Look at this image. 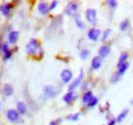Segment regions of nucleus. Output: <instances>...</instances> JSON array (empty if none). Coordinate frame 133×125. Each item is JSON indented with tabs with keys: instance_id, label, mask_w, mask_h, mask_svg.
<instances>
[{
	"instance_id": "nucleus-1",
	"label": "nucleus",
	"mask_w": 133,
	"mask_h": 125,
	"mask_svg": "<svg viewBox=\"0 0 133 125\" xmlns=\"http://www.w3.org/2000/svg\"><path fill=\"white\" fill-rule=\"evenodd\" d=\"M26 51L31 57H38V55L42 57L43 55V50H42L41 44L35 38H31L29 40V42L26 45Z\"/></svg>"
},
{
	"instance_id": "nucleus-2",
	"label": "nucleus",
	"mask_w": 133,
	"mask_h": 125,
	"mask_svg": "<svg viewBox=\"0 0 133 125\" xmlns=\"http://www.w3.org/2000/svg\"><path fill=\"white\" fill-rule=\"evenodd\" d=\"M83 79H84V72H83V70L81 69V70H80V74L78 75V77L73 79V81L69 84L68 91H75L78 87L81 86V84H82V82H83Z\"/></svg>"
},
{
	"instance_id": "nucleus-3",
	"label": "nucleus",
	"mask_w": 133,
	"mask_h": 125,
	"mask_svg": "<svg viewBox=\"0 0 133 125\" xmlns=\"http://www.w3.org/2000/svg\"><path fill=\"white\" fill-rule=\"evenodd\" d=\"M85 18L88 24L92 25L93 27L97 23V11L94 8H88L85 11Z\"/></svg>"
},
{
	"instance_id": "nucleus-4",
	"label": "nucleus",
	"mask_w": 133,
	"mask_h": 125,
	"mask_svg": "<svg viewBox=\"0 0 133 125\" xmlns=\"http://www.w3.org/2000/svg\"><path fill=\"white\" fill-rule=\"evenodd\" d=\"M78 9H79V4L77 2H74V1H71L68 3L66 9H65V14L69 16H78Z\"/></svg>"
},
{
	"instance_id": "nucleus-5",
	"label": "nucleus",
	"mask_w": 133,
	"mask_h": 125,
	"mask_svg": "<svg viewBox=\"0 0 133 125\" xmlns=\"http://www.w3.org/2000/svg\"><path fill=\"white\" fill-rule=\"evenodd\" d=\"M59 93V90L53 85H46L43 88V95L46 98H54Z\"/></svg>"
},
{
	"instance_id": "nucleus-6",
	"label": "nucleus",
	"mask_w": 133,
	"mask_h": 125,
	"mask_svg": "<svg viewBox=\"0 0 133 125\" xmlns=\"http://www.w3.org/2000/svg\"><path fill=\"white\" fill-rule=\"evenodd\" d=\"M101 34H102V32H101L100 29L96 28V27H92V28H90V29L87 31V38H88L90 41L97 42V41L99 40Z\"/></svg>"
},
{
	"instance_id": "nucleus-7",
	"label": "nucleus",
	"mask_w": 133,
	"mask_h": 125,
	"mask_svg": "<svg viewBox=\"0 0 133 125\" xmlns=\"http://www.w3.org/2000/svg\"><path fill=\"white\" fill-rule=\"evenodd\" d=\"M61 80L65 84H70L73 81V72L70 69H64L61 72Z\"/></svg>"
},
{
	"instance_id": "nucleus-8",
	"label": "nucleus",
	"mask_w": 133,
	"mask_h": 125,
	"mask_svg": "<svg viewBox=\"0 0 133 125\" xmlns=\"http://www.w3.org/2000/svg\"><path fill=\"white\" fill-rule=\"evenodd\" d=\"M21 115H19V113L17 111V109H9L7 111V113H6V117H7V119L10 121V122H12V123H17V122H19V120H21V117H19Z\"/></svg>"
},
{
	"instance_id": "nucleus-9",
	"label": "nucleus",
	"mask_w": 133,
	"mask_h": 125,
	"mask_svg": "<svg viewBox=\"0 0 133 125\" xmlns=\"http://www.w3.org/2000/svg\"><path fill=\"white\" fill-rule=\"evenodd\" d=\"M111 50H112L111 45L108 44V43H104V44H102V45L98 48L97 55H99L101 59H105V58H108V57L110 55Z\"/></svg>"
},
{
	"instance_id": "nucleus-10",
	"label": "nucleus",
	"mask_w": 133,
	"mask_h": 125,
	"mask_svg": "<svg viewBox=\"0 0 133 125\" xmlns=\"http://www.w3.org/2000/svg\"><path fill=\"white\" fill-rule=\"evenodd\" d=\"M78 93L76 91H68L66 93L64 94L63 96V101L66 103V104H73L74 102H76L78 99Z\"/></svg>"
},
{
	"instance_id": "nucleus-11",
	"label": "nucleus",
	"mask_w": 133,
	"mask_h": 125,
	"mask_svg": "<svg viewBox=\"0 0 133 125\" xmlns=\"http://www.w3.org/2000/svg\"><path fill=\"white\" fill-rule=\"evenodd\" d=\"M37 10L41 16H47L50 12L49 10V4L45 1H41L37 5Z\"/></svg>"
},
{
	"instance_id": "nucleus-12",
	"label": "nucleus",
	"mask_w": 133,
	"mask_h": 125,
	"mask_svg": "<svg viewBox=\"0 0 133 125\" xmlns=\"http://www.w3.org/2000/svg\"><path fill=\"white\" fill-rule=\"evenodd\" d=\"M12 8H14L12 3H3L2 5H0V14L5 17H8L11 14Z\"/></svg>"
},
{
	"instance_id": "nucleus-13",
	"label": "nucleus",
	"mask_w": 133,
	"mask_h": 125,
	"mask_svg": "<svg viewBox=\"0 0 133 125\" xmlns=\"http://www.w3.org/2000/svg\"><path fill=\"white\" fill-rule=\"evenodd\" d=\"M102 63H103V59H101L99 55H95L92 58L91 60V69L93 71H97L99 70L102 66Z\"/></svg>"
},
{
	"instance_id": "nucleus-14",
	"label": "nucleus",
	"mask_w": 133,
	"mask_h": 125,
	"mask_svg": "<svg viewBox=\"0 0 133 125\" xmlns=\"http://www.w3.org/2000/svg\"><path fill=\"white\" fill-rule=\"evenodd\" d=\"M2 53H3L2 55H3V60L4 61H8V60L11 59V57H12V50L9 48L7 43H4L2 45Z\"/></svg>"
},
{
	"instance_id": "nucleus-15",
	"label": "nucleus",
	"mask_w": 133,
	"mask_h": 125,
	"mask_svg": "<svg viewBox=\"0 0 133 125\" xmlns=\"http://www.w3.org/2000/svg\"><path fill=\"white\" fill-rule=\"evenodd\" d=\"M129 67H130V64L129 62H126L124 63V64H121V65H117V73L120 75V76H124L125 74H126V72L128 71V69H129Z\"/></svg>"
},
{
	"instance_id": "nucleus-16",
	"label": "nucleus",
	"mask_w": 133,
	"mask_h": 125,
	"mask_svg": "<svg viewBox=\"0 0 133 125\" xmlns=\"http://www.w3.org/2000/svg\"><path fill=\"white\" fill-rule=\"evenodd\" d=\"M129 112H130V110L129 109H123L120 113H119V115L116 117V120H117V123H122L127 117H128V115H129Z\"/></svg>"
},
{
	"instance_id": "nucleus-17",
	"label": "nucleus",
	"mask_w": 133,
	"mask_h": 125,
	"mask_svg": "<svg viewBox=\"0 0 133 125\" xmlns=\"http://www.w3.org/2000/svg\"><path fill=\"white\" fill-rule=\"evenodd\" d=\"M119 30L121 32H127L130 30V21L128 18H124L119 24Z\"/></svg>"
},
{
	"instance_id": "nucleus-18",
	"label": "nucleus",
	"mask_w": 133,
	"mask_h": 125,
	"mask_svg": "<svg viewBox=\"0 0 133 125\" xmlns=\"http://www.w3.org/2000/svg\"><path fill=\"white\" fill-rule=\"evenodd\" d=\"M19 33L17 31H10L8 34V43L10 44H16L18 40Z\"/></svg>"
},
{
	"instance_id": "nucleus-19",
	"label": "nucleus",
	"mask_w": 133,
	"mask_h": 125,
	"mask_svg": "<svg viewBox=\"0 0 133 125\" xmlns=\"http://www.w3.org/2000/svg\"><path fill=\"white\" fill-rule=\"evenodd\" d=\"M2 91H3V94H4V95H6V96H11V95L14 94V92H15V89H14V86H12L11 84L6 83V84L3 85Z\"/></svg>"
},
{
	"instance_id": "nucleus-20",
	"label": "nucleus",
	"mask_w": 133,
	"mask_h": 125,
	"mask_svg": "<svg viewBox=\"0 0 133 125\" xmlns=\"http://www.w3.org/2000/svg\"><path fill=\"white\" fill-rule=\"evenodd\" d=\"M17 111L19 113V115H26L27 114V105L25 102H17Z\"/></svg>"
},
{
	"instance_id": "nucleus-21",
	"label": "nucleus",
	"mask_w": 133,
	"mask_h": 125,
	"mask_svg": "<svg viewBox=\"0 0 133 125\" xmlns=\"http://www.w3.org/2000/svg\"><path fill=\"white\" fill-rule=\"evenodd\" d=\"M128 59H129V52L124 50L120 53L119 55V59H118V63L117 65H121V64H124V63L128 62Z\"/></svg>"
},
{
	"instance_id": "nucleus-22",
	"label": "nucleus",
	"mask_w": 133,
	"mask_h": 125,
	"mask_svg": "<svg viewBox=\"0 0 133 125\" xmlns=\"http://www.w3.org/2000/svg\"><path fill=\"white\" fill-rule=\"evenodd\" d=\"M94 95H93V92L91 91V90H87L86 92H84L83 95H82V104H83L84 106H86L88 103H89V101L93 97Z\"/></svg>"
},
{
	"instance_id": "nucleus-23",
	"label": "nucleus",
	"mask_w": 133,
	"mask_h": 125,
	"mask_svg": "<svg viewBox=\"0 0 133 125\" xmlns=\"http://www.w3.org/2000/svg\"><path fill=\"white\" fill-rule=\"evenodd\" d=\"M111 34H112V29L108 28V29L103 30L102 34H101V38H100V40H101V42H102L103 44H104V43H107V41L109 40V38H110Z\"/></svg>"
},
{
	"instance_id": "nucleus-24",
	"label": "nucleus",
	"mask_w": 133,
	"mask_h": 125,
	"mask_svg": "<svg viewBox=\"0 0 133 125\" xmlns=\"http://www.w3.org/2000/svg\"><path fill=\"white\" fill-rule=\"evenodd\" d=\"M98 105V97L97 96H93L90 101H89V103L86 105V107L88 108V109H92V108H94V107H96Z\"/></svg>"
},
{
	"instance_id": "nucleus-25",
	"label": "nucleus",
	"mask_w": 133,
	"mask_h": 125,
	"mask_svg": "<svg viewBox=\"0 0 133 125\" xmlns=\"http://www.w3.org/2000/svg\"><path fill=\"white\" fill-rule=\"evenodd\" d=\"M80 116H81V113H80V112H77V113H74V114H70V115H68L66 119V120H69V121L76 122V121H78V120H79Z\"/></svg>"
},
{
	"instance_id": "nucleus-26",
	"label": "nucleus",
	"mask_w": 133,
	"mask_h": 125,
	"mask_svg": "<svg viewBox=\"0 0 133 125\" xmlns=\"http://www.w3.org/2000/svg\"><path fill=\"white\" fill-rule=\"evenodd\" d=\"M75 23H76V26L80 29V30H85V28H86V25H85V23H84L83 21L80 18V16H77L75 17Z\"/></svg>"
},
{
	"instance_id": "nucleus-27",
	"label": "nucleus",
	"mask_w": 133,
	"mask_h": 125,
	"mask_svg": "<svg viewBox=\"0 0 133 125\" xmlns=\"http://www.w3.org/2000/svg\"><path fill=\"white\" fill-rule=\"evenodd\" d=\"M89 55H90V50H89V49H87V48L82 49V50L80 51V53H79L80 59H81V60H83V61H86V60L89 58Z\"/></svg>"
},
{
	"instance_id": "nucleus-28",
	"label": "nucleus",
	"mask_w": 133,
	"mask_h": 125,
	"mask_svg": "<svg viewBox=\"0 0 133 125\" xmlns=\"http://www.w3.org/2000/svg\"><path fill=\"white\" fill-rule=\"evenodd\" d=\"M121 79H122V76H120L117 72H114V73L112 74V76H111L110 82H111V84H117Z\"/></svg>"
},
{
	"instance_id": "nucleus-29",
	"label": "nucleus",
	"mask_w": 133,
	"mask_h": 125,
	"mask_svg": "<svg viewBox=\"0 0 133 125\" xmlns=\"http://www.w3.org/2000/svg\"><path fill=\"white\" fill-rule=\"evenodd\" d=\"M107 4L110 7V9H112V10H115L118 7V1H116V0H108Z\"/></svg>"
},
{
	"instance_id": "nucleus-30",
	"label": "nucleus",
	"mask_w": 133,
	"mask_h": 125,
	"mask_svg": "<svg viewBox=\"0 0 133 125\" xmlns=\"http://www.w3.org/2000/svg\"><path fill=\"white\" fill-rule=\"evenodd\" d=\"M57 4H58V1H56V0H53V1H51V3L49 4V10H50V11L54 10V9L56 8Z\"/></svg>"
},
{
	"instance_id": "nucleus-31",
	"label": "nucleus",
	"mask_w": 133,
	"mask_h": 125,
	"mask_svg": "<svg viewBox=\"0 0 133 125\" xmlns=\"http://www.w3.org/2000/svg\"><path fill=\"white\" fill-rule=\"evenodd\" d=\"M62 122H63V119H62V118H58V119H56V120L50 121L49 125H59V124H62Z\"/></svg>"
},
{
	"instance_id": "nucleus-32",
	"label": "nucleus",
	"mask_w": 133,
	"mask_h": 125,
	"mask_svg": "<svg viewBox=\"0 0 133 125\" xmlns=\"http://www.w3.org/2000/svg\"><path fill=\"white\" fill-rule=\"evenodd\" d=\"M117 124V120L115 117H112L111 119H109L108 120V123L105 125H116Z\"/></svg>"
},
{
	"instance_id": "nucleus-33",
	"label": "nucleus",
	"mask_w": 133,
	"mask_h": 125,
	"mask_svg": "<svg viewBox=\"0 0 133 125\" xmlns=\"http://www.w3.org/2000/svg\"><path fill=\"white\" fill-rule=\"evenodd\" d=\"M2 45H3V44H1V43H0V53L2 52Z\"/></svg>"
},
{
	"instance_id": "nucleus-34",
	"label": "nucleus",
	"mask_w": 133,
	"mask_h": 125,
	"mask_svg": "<svg viewBox=\"0 0 133 125\" xmlns=\"http://www.w3.org/2000/svg\"><path fill=\"white\" fill-rule=\"evenodd\" d=\"M131 105L133 106V98H132V101H131Z\"/></svg>"
}]
</instances>
